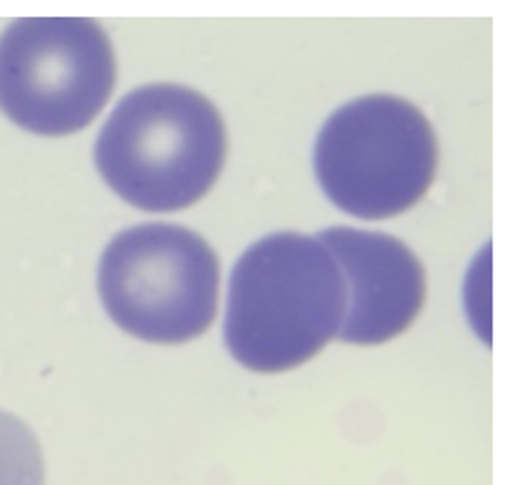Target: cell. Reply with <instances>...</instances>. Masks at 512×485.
Returning <instances> with one entry per match:
<instances>
[{
  "mask_svg": "<svg viewBox=\"0 0 512 485\" xmlns=\"http://www.w3.org/2000/svg\"><path fill=\"white\" fill-rule=\"evenodd\" d=\"M438 136L421 109L394 95H368L329 116L314 145V174L346 213L384 220L428 194Z\"/></svg>",
  "mask_w": 512,
  "mask_h": 485,
  "instance_id": "3",
  "label": "cell"
},
{
  "mask_svg": "<svg viewBox=\"0 0 512 485\" xmlns=\"http://www.w3.org/2000/svg\"><path fill=\"white\" fill-rule=\"evenodd\" d=\"M348 290L343 343L380 346L404 333L426 305V268L401 239L384 232L329 227L319 232Z\"/></svg>",
  "mask_w": 512,
  "mask_h": 485,
  "instance_id": "6",
  "label": "cell"
},
{
  "mask_svg": "<svg viewBox=\"0 0 512 485\" xmlns=\"http://www.w3.org/2000/svg\"><path fill=\"white\" fill-rule=\"evenodd\" d=\"M346 305V283L327 247L317 237L276 232L235 264L225 341L247 370H293L339 336Z\"/></svg>",
  "mask_w": 512,
  "mask_h": 485,
  "instance_id": "1",
  "label": "cell"
},
{
  "mask_svg": "<svg viewBox=\"0 0 512 485\" xmlns=\"http://www.w3.org/2000/svg\"><path fill=\"white\" fill-rule=\"evenodd\" d=\"M114 85V46L90 17H25L0 37V111L25 131H83Z\"/></svg>",
  "mask_w": 512,
  "mask_h": 485,
  "instance_id": "5",
  "label": "cell"
},
{
  "mask_svg": "<svg viewBox=\"0 0 512 485\" xmlns=\"http://www.w3.org/2000/svg\"><path fill=\"white\" fill-rule=\"evenodd\" d=\"M0 485H44V454L37 435L5 411H0Z\"/></svg>",
  "mask_w": 512,
  "mask_h": 485,
  "instance_id": "7",
  "label": "cell"
},
{
  "mask_svg": "<svg viewBox=\"0 0 512 485\" xmlns=\"http://www.w3.org/2000/svg\"><path fill=\"white\" fill-rule=\"evenodd\" d=\"M102 305L119 329L148 343H186L218 312L220 264L199 232L170 222L128 227L104 249Z\"/></svg>",
  "mask_w": 512,
  "mask_h": 485,
  "instance_id": "4",
  "label": "cell"
},
{
  "mask_svg": "<svg viewBox=\"0 0 512 485\" xmlns=\"http://www.w3.org/2000/svg\"><path fill=\"white\" fill-rule=\"evenodd\" d=\"M228 131L199 90L136 87L116 104L95 143V165L116 196L155 213L201 201L223 172Z\"/></svg>",
  "mask_w": 512,
  "mask_h": 485,
  "instance_id": "2",
  "label": "cell"
}]
</instances>
